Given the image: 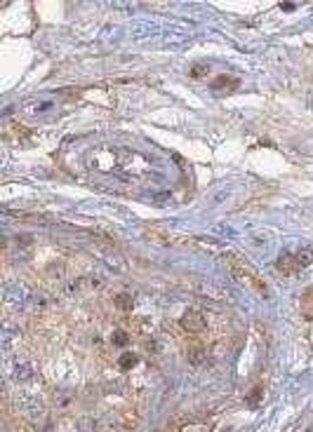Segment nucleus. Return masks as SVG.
Masks as SVG:
<instances>
[{
    "instance_id": "1",
    "label": "nucleus",
    "mask_w": 313,
    "mask_h": 432,
    "mask_svg": "<svg viewBox=\"0 0 313 432\" xmlns=\"http://www.w3.org/2000/svg\"><path fill=\"white\" fill-rule=\"evenodd\" d=\"M226 263H229L231 272L235 275V280H238V282L247 284L250 289H254V291H259V294H264V296L268 294L266 282H264L262 277H259V272L254 270V268H252L250 263H247V261H243L241 256L229 254V256H226Z\"/></svg>"
},
{
    "instance_id": "2",
    "label": "nucleus",
    "mask_w": 313,
    "mask_h": 432,
    "mask_svg": "<svg viewBox=\"0 0 313 432\" xmlns=\"http://www.w3.org/2000/svg\"><path fill=\"white\" fill-rule=\"evenodd\" d=\"M313 261V249H306L302 254H283L275 261V270L283 275H297Z\"/></svg>"
},
{
    "instance_id": "3",
    "label": "nucleus",
    "mask_w": 313,
    "mask_h": 432,
    "mask_svg": "<svg viewBox=\"0 0 313 432\" xmlns=\"http://www.w3.org/2000/svg\"><path fill=\"white\" fill-rule=\"evenodd\" d=\"M181 327H184L186 333H202L207 327V322H205V317H202V312L186 310L184 315H181Z\"/></svg>"
},
{
    "instance_id": "4",
    "label": "nucleus",
    "mask_w": 313,
    "mask_h": 432,
    "mask_svg": "<svg viewBox=\"0 0 313 432\" xmlns=\"http://www.w3.org/2000/svg\"><path fill=\"white\" fill-rule=\"evenodd\" d=\"M302 315L308 322H313V287H308L302 294Z\"/></svg>"
},
{
    "instance_id": "5",
    "label": "nucleus",
    "mask_w": 313,
    "mask_h": 432,
    "mask_svg": "<svg viewBox=\"0 0 313 432\" xmlns=\"http://www.w3.org/2000/svg\"><path fill=\"white\" fill-rule=\"evenodd\" d=\"M186 355H189L191 364H200L202 357H205V350H202V345H191V348L186 350Z\"/></svg>"
},
{
    "instance_id": "6",
    "label": "nucleus",
    "mask_w": 313,
    "mask_h": 432,
    "mask_svg": "<svg viewBox=\"0 0 313 432\" xmlns=\"http://www.w3.org/2000/svg\"><path fill=\"white\" fill-rule=\"evenodd\" d=\"M19 221H31V223H43L47 221V216L45 214H14Z\"/></svg>"
},
{
    "instance_id": "7",
    "label": "nucleus",
    "mask_w": 313,
    "mask_h": 432,
    "mask_svg": "<svg viewBox=\"0 0 313 432\" xmlns=\"http://www.w3.org/2000/svg\"><path fill=\"white\" fill-rule=\"evenodd\" d=\"M118 364L123 366V369H130V366H134V364H137V357H134V355H123Z\"/></svg>"
},
{
    "instance_id": "8",
    "label": "nucleus",
    "mask_w": 313,
    "mask_h": 432,
    "mask_svg": "<svg viewBox=\"0 0 313 432\" xmlns=\"http://www.w3.org/2000/svg\"><path fill=\"white\" fill-rule=\"evenodd\" d=\"M125 343H127V333L116 331V345H125Z\"/></svg>"
},
{
    "instance_id": "9",
    "label": "nucleus",
    "mask_w": 313,
    "mask_h": 432,
    "mask_svg": "<svg viewBox=\"0 0 313 432\" xmlns=\"http://www.w3.org/2000/svg\"><path fill=\"white\" fill-rule=\"evenodd\" d=\"M118 308H125V310H127V308H130V299H127V296H120V299H118Z\"/></svg>"
}]
</instances>
